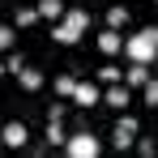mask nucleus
I'll return each mask as SVG.
<instances>
[{
    "mask_svg": "<svg viewBox=\"0 0 158 158\" xmlns=\"http://www.w3.org/2000/svg\"><path fill=\"white\" fill-rule=\"evenodd\" d=\"M85 30H90V13H85V9H69L64 22H52V39L60 47H73Z\"/></svg>",
    "mask_w": 158,
    "mask_h": 158,
    "instance_id": "f257e3e1",
    "label": "nucleus"
},
{
    "mask_svg": "<svg viewBox=\"0 0 158 158\" xmlns=\"http://www.w3.org/2000/svg\"><path fill=\"white\" fill-rule=\"evenodd\" d=\"M107 26H111V30L128 26V9H124V4H111V9H107Z\"/></svg>",
    "mask_w": 158,
    "mask_h": 158,
    "instance_id": "ddd939ff",
    "label": "nucleus"
},
{
    "mask_svg": "<svg viewBox=\"0 0 158 158\" xmlns=\"http://www.w3.org/2000/svg\"><path fill=\"white\" fill-rule=\"evenodd\" d=\"M69 132H64V120H47V145H64Z\"/></svg>",
    "mask_w": 158,
    "mask_h": 158,
    "instance_id": "9b49d317",
    "label": "nucleus"
},
{
    "mask_svg": "<svg viewBox=\"0 0 158 158\" xmlns=\"http://www.w3.org/2000/svg\"><path fill=\"white\" fill-rule=\"evenodd\" d=\"M98 52H103V56H115V52H124V34L107 26L103 34H98Z\"/></svg>",
    "mask_w": 158,
    "mask_h": 158,
    "instance_id": "6e6552de",
    "label": "nucleus"
},
{
    "mask_svg": "<svg viewBox=\"0 0 158 158\" xmlns=\"http://www.w3.org/2000/svg\"><path fill=\"white\" fill-rule=\"evenodd\" d=\"M4 69H9V73H13V77H17V73H22V69H26V60H22V56L13 52V56H9V64H4Z\"/></svg>",
    "mask_w": 158,
    "mask_h": 158,
    "instance_id": "6ab92c4d",
    "label": "nucleus"
},
{
    "mask_svg": "<svg viewBox=\"0 0 158 158\" xmlns=\"http://www.w3.org/2000/svg\"><path fill=\"white\" fill-rule=\"evenodd\" d=\"M39 17H43V13H39V4H34V9H17V13H13V26L26 30V26H34Z\"/></svg>",
    "mask_w": 158,
    "mask_h": 158,
    "instance_id": "9d476101",
    "label": "nucleus"
},
{
    "mask_svg": "<svg viewBox=\"0 0 158 158\" xmlns=\"http://www.w3.org/2000/svg\"><path fill=\"white\" fill-rule=\"evenodd\" d=\"M39 13H43L47 22H64L69 9H64V0H39Z\"/></svg>",
    "mask_w": 158,
    "mask_h": 158,
    "instance_id": "1a4fd4ad",
    "label": "nucleus"
},
{
    "mask_svg": "<svg viewBox=\"0 0 158 158\" xmlns=\"http://www.w3.org/2000/svg\"><path fill=\"white\" fill-rule=\"evenodd\" d=\"M64 111H69L64 103H52V107H47V120H64Z\"/></svg>",
    "mask_w": 158,
    "mask_h": 158,
    "instance_id": "412c9836",
    "label": "nucleus"
},
{
    "mask_svg": "<svg viewBox=\"0 0 158 158\" xmlns=\"http://www.w3.org/2000/svg\"><path fill=\"white\" fill-rule=\"evenodd\" d=\"M124 52H128L132 64H150L158 56V26H145V30H137V34H128L124 39Z\"/></svg>",
    "mask_w": 158,
    "mask_h": 158,
    "instance_id": "f03ea898",
    "label": "nucleus"
},
{
    "mask_svg": "<svg viewBox=\"0 0 158 158\" xmlns=\"http://www.w3.org/2000/svg\"><path fill=\"white\" fill-rule=\"evenodd\" d=\"M56 94H60V98H73V94H77V77H69V73L56 77Z\"/></svg>",
    "mask_w": 158,
    "mask_h": 158,
    "instance_id": "2eb2a0df",
    "label": "nucleus"
},
{
    "mask_svg": "<svg viewBox=\"0 0 158 158\" xmlns=\"http://www.w3.org/2000/svg\"><path fill=\"white\" fill-rule=\"evenodd\" d=\"M73 103H77V107H98V103H103V94H98V85H94V81H77Z\"/></svg>",
    "mask_w": 158,
    "mask_h": 158,
    "instance_id": "423d86ee",
    "label": "nucleus"
},
{
    "mask_svg": "<svg viewBox=\"0 0 158 158\" xmlns=\"http://www.w3.org/2000/svg\"><path fill=\"white\" fill-rule=\"evenodd\" d=\"M0 141H4L9 150H22V145L30 141V128L22 124V120H13V124H4V132H0Z\"/></svg>",
    "mask_w": 158,
    "mask_h": 158,
    "instance_id": "39448f33",
    "label": "nucleus"
},
{
    "mask_svg": "<svg viewBox=\"0 0 158 158\" xmlns=\"http://www.w3.org/2000/svg\"><path fill=\"white\" fill-rule=\"evenodd\" d=\"M64 150H69V158H98V137H90V132L81 128V132H73L69 141H64Z\"/></svg>",
    "mask_w": 158,
    "mask_h": 158,
    "instance_id": "7ed1b4c3",
    "label": "nucleus"
},
{
    "mask_svg": "<svg viewBox=\"0 0 158 158\" xmlns=\"http://www.w3.org/2000/svg\"><path fill=\"white\" fill-rule=\"evenodd\" d=\"M137 150H141V154H145V158H150V154H158V145H154V141H150V137H141V141H137Z\"/></svg>",
    "mask_w": 158,
    "mask_h": 158,
    "instance_id": "aec40b11",
    "label": "nucleus"
},
{
    "mask_svg": "<svg viewBox=\"0 0 158 158\" xmlns=\"http://www.w3.org/2000/svg\"><path fill=\"white\" fill-rule=\"evenodd\" d=\"M98 81H107V85H115V81H124V73H120V69H111V64H107V69H98Z\"/></svg>",
    "mask_w": 158,
    "mask_h": 158,
    "instance_id": "dca6fc26",
    "label": "nucleus"
},
{
    "mask_svg": "<svg viewBox=\"0 0 158 158\" xmlns=\"http://www.w3.org/2000/svg\"><path fill=\"white\" fill-rule=\"evenodd\" d=\"M103 103H107V107H115V111H124V107L132 103V98H128V85H124V81H115V85H107Z\"/></svg>",
    "mask_w": 158,
    "mask_h": 158,
    "instance_id": "0eeeda50",
    "label": "nucleus"
},
{
    "mask_svg": "<svg viewBox=\"0 0 158 158\" xmlns=\"http://www.w3.org/2000/svg\"><path fill=\"white\" fill-rule=\"evenodd\" d=\"M145 103H150V107L158 111V81H154V77L145 81Z\"/></svg>",
    "mask_w": 158,
    "mask_h": 158,
    "instance_id": "a211bd4d",
    "label": "nucleus"
},
{
    "mask_svg": "<svg viewBox=\"0 0 158 158\" xmlns=\"http://www.w3.org/2000/svg\"><path fill=\"white\" fill-rule=\"evenodd\" d=\"M17 81H22V90H39V85H43V73H39V69H22V73H17Z\"/></svg>",
    "mask_w": 158,
    "mask_h": 158,
    "instance_id": "f8f14e48",
    "label": "nucleus"
},
{
    "mask_svg": "<svg viewBox=\"0 0 158 158\" xmlns=\"http://www.w3.org/2000/svg\"><path fill=\"white\" fill-rule=\"evenodd\" d=\"M111 141H115V150H132V145H137V120H132L128 111L115 120V128H111Z\"/></svg>",
    "mask_w": 158,
    "mask_h": 158,
    "instance_id": "20e7f679",
    "label": "nucleus"
},
{
    "mask_svg": "<svg viewBox=\"0 0 158 158\" xmlns=\"http://www.w3.org/2000/svg\"><path fill=\"white\" fill-rule=\"evenodd\" d=\"M124 81H128V85H145V81H150V64H132L128 73H124Z\"/></svg>",
    "mask_w": 158,
    "mask_h": 158,
    "instance_id": "4468645a",
    "label": "nucleus"
},
{
    "mask_svg": "<svg viewBox=\"0 0 158 158\" xmlns=\"http://www.w3.org/2000/svg\"><path fill=\"white\" fill-rule=\"evenodd\" d=\"M17 43V26H0V47H13Z\"/></svg>",
    "mask_w": 158,
    "mask_h": 158,
    "instance_id": "f3484780",
    "label": "nucleus"
}]
</instances>
